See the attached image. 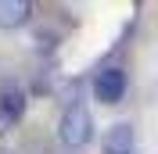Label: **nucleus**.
I'll list each match as a JSON object with an SVG mask.
<instances>
[{
	"mask_svg": "<svg viewBox=\"0 0 158 154\" xmlns=\"http://www.w3.org/2000/svg\"><path fill=\"white\" fill-rule=\"evenodd\" d=\"M32 14L29 0H0V29H22Z\"/></svg>",
	"mask_w": 158,
	"mask_h": 154,
	"instance_id": "3",
	"label": "nucleus"
},
{
	"mask_svg": "<svg viewBox=\"0 0 158 154\" xmlns=\"http://www.w3.org/2000/svg\"><path fill=\"white\" fill-rule=\"evenodd\" d=\"M0 154H11V151H4V147H0Z\"/></svg>",
	"mask_w": 158,
	"mask_h": 154,
	"instance_id": "7",
	"label": "nucleus"
},
{
	"mask_svg": "<svg viewBox=\"0 0 158 154\" xmlns=\"http://www.w3.org/2000/svg\"><path fill=\"white\" fill-rule=\"evenodd\" d=\"M0 107H7V111H15V115H25V93H22L15 83H4V90H0Z\"/></svg>",
	"mask_w": 158,
	"mask_h": 154,
	"instance_id": "5",
	"label": "nucleus"
},
{
	"mask_svg": "<svg viewBox=\"0 0 158 154\" xmlns=\"http://www.w3.org/2000/svg\"><path fill=\"white\" fill-rule=\"evenodd\" d=\"M58 136H61L65 147H86L90 140H94V115H90V107L79 104V100H72V104L65 107L61 122H58Z\"/></svg>",
	"mask_w": 158,
	"mask_h": 154,
	"instance_id": "1",
	"label": "nucleus"
},
{
	"mask_svg": "<svg viewBox=\"0 0 158 154\" xmlns=\"http://www.w3.org/2000/svg\"><path fill=\"white\" fill-rule=\"evenodd\" d=\"M22 118L15 115V111H7V107H0V136H7L11 129H15V125H18Z\"/></svg>",
	"mask_w": 158,
	"mask_h": 154,
	"instance_id": "6",
	"label": "nucleus"
},
{
	"mask_svg": "<svg viewBox=\"0 0 158 154\" xmlns=\"http://www.w3.org/2000/svg\"><path fill=\"white\" fill-rule=\"evenodd\" d=\"M94 97L101 104H118L126 97V72L122 68H101L94 79Z\"/></svg>",
	"mask_w": 158,
	"mask_h": 154,
	"instance_id": "2",
	"label": "nucleus"
},
{
	"mask_svg": "<svg viewBox=\"0 0 158 154\" xmlns=\"http://www.w3.org/2000/svg\"><path fill=\"white\" fill-rule=\"evenodd\" d=\"M104 154H133V125L115 122L104 133Z\"/></svg>",
	"mask_w": 158,
	"mask_h": 154,
	"instance_id": "4",
	"label": "nucleus"
}]
</instances>
